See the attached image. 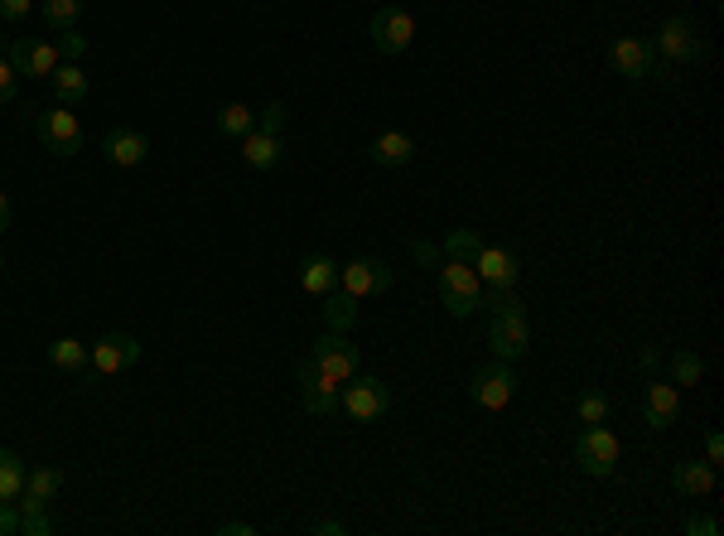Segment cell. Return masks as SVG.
Masks as SVG:
<instances>
[{"label":"cell","mask_w":724,"mask_h":536,"mask_svg":"<svg viewBox=\"0 0 724 536\" xmlns=\"http://www.w3.org/2000/svg\"><path fill=\"white\" fill-rule=\"evenodd\" d=\"M493 329H488V343H493V353L503 357V363H517L521 353L531 349V329H527V309H521V300L512 295V290H493Z\"/></svg>","instance_id":"1"},{"label":"cell","mask_w":724,"mask_h":536,"mask_svg":"<svg viewBox=\"0 0 724 536\" xmlns=\"http://www.w3.org/2000/svg\"><path fill=\"white\" fill-rule=\"evenodd\" d=\"M434 276H440L444 309H450L454 319H469L474 309H478V300H483V281H478L474 261H454V256H444Z\"/></svg>","instance_id":"2"},{"label":"cell","mask_w":724,"mask_h":536,"mask_svg":"<svg viewBox=\"0 0 724 536\" xmlns=\"http://www.w3.org/2000/svg\"><path fill=\"white\" fill-rule=\"evenodd\" d=\"M386 406H392L386 387L377 382V377H367V373H353L348 382L339 387V416H348V421H363V426H372V421L386 416Z\"/></svg>","instance_id":"3"},{"label":"cell","mask_w":724,"mask_h":536,"mask_svg":"<svg viewBox=\"0 0 724 536\" xmlns=\"http://www.w3.org/2000/svg\"><path fill=\"white\" fill-rule=\"evenodd\" d=\"M35 136L49 155H59V160H73L77 150H83V126H77V111L73 107H49L35 117Z\"/></svg>","instance_id":"4"},{"label":"cell","mask_w":724,"mask_h":536,"mask_svg":"<svg viewBox=\"0 0 724 536\" xmlns=\"http://www.w3.org/2000/svg\"><path fill=\"white\" fill-rule=\"evenodd\" d=\"M700 29H696V20H686V15H672L662 29H656V44H652V53L656 59H666V69L662 77H672L676 63H690V59H700Z\"/></svg>","instance_id":"5"},{"label":"cell","mask_w":724,"mask_h":536,"mask_svg":"<svg viewBox=\"0 0 724 536\" xmlns=\"http://www.w3.org/2000/svg\"><path fill=\"white\" fill-rule=\"evenodd\" d=\"M416 15H410L406 5H382L372 15V49L386 53V59H396V53H406L410 44H416Z\"/></svg>","instance_id":"6"},{"label":"cell","mask_w":724,"mask_h":536,"mask_svg":"<svg viewBox=\"0 0 724 536\" xmlns=\"http://www.w3.org/2000/svg\"><path fill=\"white\" fill-rule=\"evenodd\" d=\"M575 464L585 468L589 478H604L618 468V435L604 426H585L575 440Z\"/></svg>","instance_id":"7"},{"label":"cell","mask_w":724,"mask_h":536,"mask_svg":"<svg viewBox=\"0 0 724 536\" xmlns=\"http://www.w3.org/2000/svg\"><path fill=\"white\" fill-rule=\"evenodd\" d=\"M87 363H93V373L97 377H116V373H126V367H136L140 363V339L136 333H102V339L87 349Z\"/></svg>","instance_id":"8"},{"label":"cell","mask_w":724,"mask_h":536,"mask_svg":"<svg viewBox=\"0 0 724 536\" xmlns=\"http://www.w3.org/2000/svg\"><path fill=\"white\" fill-rule=\"evenodd\" d=\"M339 387L343 382H333L315 357L299 363V401H305L309 416H339Z\"/></svg>","instance_id":"9"},{"label":"cell","mask_w":724,"mask_h":536,"mask_svg":"<svg viewBox=\"0 0 724 536\" xmlns=\"http://www.w3.org/2000/svg\"><path fill=\"white\" fill-rule=\"evenodd\" d=\"M609 63L618 69V77L628 83H648L656 73V53H652V39H638V35H623L609 44Z\"/></svg>","instance_id":"10"},{"label":"cell","mask_w":724,"mask_h":536,"mask_svg":"<svg viewBox=\"0 0 724 536\" xmlns=\"http://www.w3.org/2000/svg\"><path fill=\"white\" fill-rule=\"evenodd\" d=\"M309 357H315L319 367L333 377V382H348L353 373H358V349H353V339L348 333H324V339H315L309 343Z\"/></svg>","instance_id":"11"},{"label":"cell","mask_w":724,"mask_h":536,"mask_svg":"<svg viewBox=\"0 0 724 536\" xmlns=\"http://www.w3.org/2000/svg\"><path fill=\"white\" fill-rule=\"evenodd\" d=\"M339 290H348V295H382V290H392V271H386V261H377V256H358V261L339 266Z\"/></svg>","instance_id":"12"},{"label":"cell","mask_w":724,"mask_h":536,"mask_svg":"<svg viewBox=\"0 0 724 536\" xmlns=\"http://www.w3.org/2000/svg\"><path fill=\"white\" fill-rule=\"evenodd\" d=\"M5 53H10V63H15L20 77H49L63 63L59 44H49V39H15Z\"/></svg>","instance_id":"13"},{"label":"cell","mask_w":724,"mask_h":536,"mask_svg":"<svg viewBox=\"0 0 724 536\" xmlns=\"http://www.w3.org/2000/svg\"><path fill=\"white\" fill-rule=\"evenodd\" d=\"M474 401L483 411H503L507 401H512V392H517V377H512V363H503V357H498L493 367H483V373H474Z\"/></svg>","instance_id":"14"},{"label":"cell","mask_w":724,"mask_h":536,"mask_svg":"<svg viewBox=\"0 0 724 536\" xmlns=\"http://www.w3.org/2000/svg\"><path fill=\"white\" fill-rule=\"evenodd\" d=\"M676 416H682V387L676 382H648V392H642V426L652 430H666L676 426Z\"/></svg>","instance_id":"15"},{"label":"cell","mask_w":724,"mask_h":536,"mask_svg":"<svg viewBox=\"0 0 724 536\" xmlns=\"http://www.w3.org/2000/svg\"><path fill=\"white\" fill-rule=\"evenodd\" d=\"M474 271H478V281H483L488 290H517V256H512L507 247H478L474 256Z\"/></svg>","instance_id":"16"},{"label":"cell","mask_w":724,"mask_h":536,"mask_svg":"<svg viewBox=\"0 0 724 536\" xmlns=\"http://www.w3.org/2000/svg\"><path fill=\"white\" fill-rule=\"evenodd\" d=\"M102 155L116 170H136L145 155H150V136H145V131H107Z\"/></svg>","instance_id":"17"},{"label":"cell","mask_w":724,"mask_h":536,"mask_svg":"<svg viewBox=\"0 0 724 536\" xmlns=\"http://www.w3.org/2000/svg\"><path fill=\"white\" fill-rule=\"evenodd\" d=\"M367 155H372V165H382V170H401V165L416 160V141H410L406 131H382V136L367 145Z\"/></svg>","instance_id":"18"},{"label":"cell","mask_w":724,"mask_h":536,"mask_svg":"<svg viewBox=\"0 0 724 536\" xmlns=\"http://www.w3.org/2000/svg\"><path fill=\"white\" fill-rule=\"evenodd\" d=\"M715 474H720L715 464H705V460H686V464H676V468H672V488H676L682 498H705V494H715Z\"/></svg>","instance_id":"19"},{"label":"cell","mask_w":724,"mask_h":536,"mask_svg":"<svg viewBox=\"0 0 724 536\" xmlns=\"http://www.w3.org/2000/svg\"><path fill=\"white\" fill-rule=\"evenodd\" d=\"M242 160L251 165V170H261V174H271L275 165H281V136H271V131H247L242 136Z\"/></svg>","instance_id":"20"},{"label":"cell","mask_w":724,"mask_h":536,"mask_svg":"<svg viewBox=\"0 0 724 536\" xmlns=\"http://www.w3.org/2000/svg\"><path fill=\"white\" fill-rule=\"evenodd\" d=\"M299 285H305L309 295H329V290L339 285V261H333L329 252H309L305 261H299Z\"/></svg>","instance_id":"21"},{"label":"cell","mask_w":724,"mask_h":536,"mask_svg":"<svg viewBox=\"0 0 724 536\" xmlns=\"http://www.w3.org/2000/svg\"><path fill=\"white\" fill-rule=\"evenodd\" d=\"M49 83H53V97H59V107H77L87 93H93V83H87V73L77 69V63L63 59L59 69L49 73Z\"/></svg>","instance_id":"22"},{"label":"cell","mask_w":724,"mask_h":536,"mask_svg":"<svg viewBox=\"0 0 724 536\" xmlns=\"http://www.w3.org/2000/svg\"><path fill=\"white\" fill-rule=\"evenodd\" d=\"M319 315H324V324L333 333H348L353 324H358V295H348V290L333 285L324 295V309H319Z\"/></svg>","instance_id":"23"},{"label":"cell","mask_w":724,"mask_h":536,"mask_svg":"<svg viewBox=\"0 0 724 536\" xmlns=\"http://www.w3.org/2000/svg\"><path fill=\"white\" fill-rule=\"evenodd\" d=\"M25 478H29V468L20 464V454L0 450V502H15L25 494Z\"/></svg>","instance_id":"24"},{"label":"cell","mask_w":724,"mask_h":536,"mask_svg":"<svg viewBox=\"0 0 724 536\" xmlns=\"http://www.w3.org/2000/svg\"><path fill=\"white\" fill-rule=\"evenodd\" d=\"M59 488H63V474H59V468H49V464H44V468H35V474L25 478V494H20V498L44 502V508H49V502L59 498Z\"/></svg>","instance_id":"25"},{"label":"cell","mask_w":724,"mask_h":536,"mask_svg":"<svg viewBox=\"0 0 724 536\" xmlns=\"http://www.w3.org/2000/svg\"><path fill=\"white\" fill-rule=\"evenodd\" d=\"M87 0H39V20L49 29H73L77 15H83Z\"/></svg>","instance_id":"26"},{"label":"cell","mask_w":724,"mask_h":536,"mask_svg":"<svg viewBox=\"0 0 724 536\" xmlns=\"http://www.w3.org/2000/svg\"><path fill=\"white\" fill-rule=\"evenodd\" d=\"M251 126H256V111H251V107H242V102H228V107L218 111V131H222V136H228V141H242V136H247Z\"/></svg>","instance_id":"27"},{"label":"cell","mask_w":724,"mask_h":536,"mask_svg":"<svg viewBox=\"0 0 724 536\" xmlns=\"http://www.w3.org/2000/svg\"><path fill=\"white\" fill-rule=\"evenodd\" d=\"M49 363L59 367V373H83V367H87V349L77 339H53L49 343Z\"/></svg>","instance_id":"28"},{"label":"cell","mask_w":724,"mask_h":536,"mask_svg":"<svg viewBox=\"0 0 724 536\" xmlns=\"http://www.w3.org/2000/svg\"><path fill=\"white\" fill-rule=\"evenodd\" d=\"M700 377H705V363H700V353H690V349L672 353V382H676V387H696Z\"/></svg>","instance_id":"29"},{"label":"cell","mask_w":724,"mask_h":536,"mask_svg":"<svg viewBox=\"0 0 724 536\" xmlns=\"http://www.w3.org/2000/svg\"><path fill=\"white\" fill-rule=\"evenodd\" d=\"M478 247H483V237H478L474 228H454L450 237H444V256H454V261H474Z\"/></svg>","instance_id":"30"},{"label":"cell","mask_w":724,"mask_h":536,"mask_svg":"<svg viewBox=\"0 0 724 536\" xmlns=\"http://www.w3.org/2000/svg\"><path fill=\"white\" fill-rule=\"evenodd\" d=\"M20 532H25V536H49V532H53V522H49V512H44V502L20 498Z\"/></svg>","instance_id":"31"},{"label":"cell","mask_w":724,"mask_h":536,"mask_svg":"<svg viewBox=\"0 0 724 536\" xmlns=\"http://www.w3.org/2000/svg\"><path fill=\"white\" fill-rule=\"evenodd\" d=\"M575 416H579V426H604L609 397H604V392H585V397L575 401Z\"/></svg>","instance_id":"32"},{"label":"cell","mask_w":724,"mask_h":536,"mask_svg":"<svg viewBox=\"0 0 724 536\" xmlns=\"http://www.w3.org/2000/svg\"><path fill=\"white\" fill-rule=\"evenodd\" d=\"M15 93H20V73H15V63H10V53L0 49V107L15 102Z\"/></svg>","instance_id":"33"},{"label":"cell","mask_w":724,"mask_h":536,"mask_svg":"<svg viewBox=\"0 0 724 536\" xmlns=\"http://www.w3.org/2000/svg\"><path fill=\"white\" fill-rule=\"evenodd\" d=\"M59 53H63L69 63H77V59L87 53V39L77 35V25H73V29H59Z\"/></svg>","instance_id":"34"},{"label":"cell","mask_w":724,"mask_h":536,"mask_svg":"<svg viewBox=\"0 0 724 536\" xmlns=\"http://www.w3.org/2000/svg\"><path fill=\"white\" fill-rule=\"evenodd\" d=\"M281 126H285V102H271L256 117V131H271V136H281Z\"/></svg>","instance_id":"35"},{"label":"cell","mask_w":724,"mask_h":536,"mask_svg":"<svg viewBox=\"0 0 724 536\" xmlns=\"http://www.w3.org/2000/svg\"><path fill=\"white\" fill-rule=\"evenodd\" d=\"M410 256H416V261L426 266V271H440V261H444V256H440V247H434V242H416V247H410Z\"/></svg>","instance_id":"36"},{"label":"cell","mask_w":724,"mask_h":536,"mask_svg":"<svg viewBox=\"0 0 724 536\" xmlns=\"http://www.w3.org/2000/svg\"><path fill=\"white\" fill-rule=\"evenodd\" d=\"M35 10V0H0V20H25Z\"/></svg>","instance_id":"37"},{"label":"cell","mask_w":724,"mask_h":536,"mask_svg":"<svg viewBox=\"0 0 724 536\" xmlns=\"http://www.w3.org/2000/svg\"><path fill=\"white\" fill-rule=\"evenodd\" d=\"M705 464H715V468L724 464V435H720V430L705 435Z\"/></svg>","instance_id":"38"},{"label":"cell","mask_w":724,"mask_h":536,"mask_svg":"<svg viewBox=\"0 0 724 536\" xmlns=\"http://www.w3.org/2000/svg\"><path fill=\"white\" fill-rule=\"evenodd\" d=\"M20 532V512L15 502H0V536H15Z\"/></svg>","instance_id":"39"},{"label":"cell","mask_w":724,"mask_h":536,"mask_svg":"<svg viewBox=\"0 0 724 536\" xmlns=\"http://www.w3.org/2000/svg\"><path fill=\"white\" fill-rule=\"evenodd\" d=\"M686 532H690V536H720V522H715V517H690Z\"/></svg>","instance_id":"40"},{"label":"cell","mask_w":724,"mask_h":536,"mask_svg":"<svg viewBox=\"0 0 724 536\" xmlns=\"http://www.w3.org/2000/svg\"><path fill=\"white\" fill-rule=\"evenodd\" d=\"M218 532H222V536H251L256 527H251V522H222Z\"/></svg>","instance_id":"41"},{"label":"cell","mask_w":724,"mask_h":536,"mask_svg":"<svg viewBox=\"0 0 724 536\" xmlns=\"http://www.w3.org/2000/svg\"><path fill=\"white\" fill-rule=\"evenodd\" d=\"M315 532H319V536H343L348 527H343V522H333V517H324V522H315Z\"/></svg>","instance_id":"42"},{"label":"cell","mask_w":724,"mask_h":536,"mask_svg":"<svg viewBox=\"0 0 724 536\" xmlns=\"http://www.w3.org/2000/svg\"><path fill=\"white\" fill-rule=\"evenodd\" d=\"M5 228H10V198L0 194V232H5Z\"/></svg>","instance_id":"43"}]
</instances>
